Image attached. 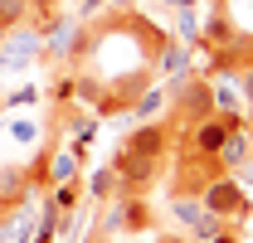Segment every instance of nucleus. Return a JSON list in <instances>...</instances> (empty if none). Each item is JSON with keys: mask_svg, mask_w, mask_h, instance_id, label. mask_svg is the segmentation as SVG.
<instances>
[{"mask_svg": "<svg viewBox=\"0 0 253 243\" xmlns=\"http://www.w3.org/2000/svg\"><path fill=\"white\" fill-rule=\"evenodd\" d=\"M239 92H244V102L253 107V68H244V73H239Z\"/></svg>", "mask_w": 253, "mask_h": 243, "instance_id": "aec40b11", "label": "nucleus"}, {"mask_svg": "<svg viewBox=\"0 0 253 243\" xmlns=\"http://www.w3.org/2000/svg\"><path fill=\"white\" fill-rule=\"evenodd\" d=\"M102 234H126V195L107 209V219H102Z\"/></svg>", "mask_w": 253, "mask_h": 243, "instance_id": "f3484780", "label": "nucleus"}, {"mask_svg": "<svg viewBox=\"0 0 253 243\" xmlns=\"http://www.w3.org/2000/svg\"><path fill=\"white\" fill-rule=\"evenodd\" d=\"M156 156H136V151H117V161H112V175H117V195H136V185H151L156 180Z\"/></svg>", "mask_w": 253, "mask_h": 243, "instance_id": "f03ea898", "label": "nucleus"}, {"mask_svg": "<svg viewBox=\"0 0 253 243\" xmlns=\"http://www.w3.org/2000/svg\"><path fill=\"white\" fill-rule=\"evenodd\" d=\"M10 136L30 146V141H39V126H34V122H10Z\"/></svg>", "mask_w": 253, "mask_h": 243, "instance_id": "6ab92c4d", "label": "nucleus"}, {"mask_svg": "<svg viewBox=\"0 0 253 243\" xmlns=\"http://www.w3.org/2000/svg\"><path fill=\"white\" fill-rule=\"evenodd\" d=\"M34 54H39V34H5V39H0V68L30 63Z\"/></svg>", "mask_w": 253, "mask_h": 243, "instance_id": "0eeeda50", "label": "nucleus"}, {"mask_svg": "<svg viewBox=\"0 0 253 243\" xmlns=\"http://www.w3.org/2000/svg\"><path fill=\"white\" fill-rule=\"evenodd\" d=\"M214 161L229 165V170H239V165L249 161V136H244V126H229V136H224V146L214 151Z\"/></svg>", "mask_w": 253, "mask_h": 243, "instance_id": "6e6552de", "label": "nucleus"}, {"mask_svg": "<svg viewBox=\"0 0 253 243\" xmlns=\"http://www.w3.org/2000/svg\"><path fill=\"white\" fill-rule=\"evenodd\" d=\"M88 44V34L78 30L73 20H49L44 25V34H39V49H49L54 59H68V54H78Z\"/></svg>", "mask_w": 253, "mask_h": 243, "instance_id": "20e7f679", "label": "nucleus"}, {"mask_svg": "<svg viewBox=\"0 0 253 243\" xmlns=\"http://www.w3.org/2000/svg\"><path fill=\"white\" fill-rule=\"evenodd\" d=\"M170 5H175V10H195L200 0H170Z\"/></svg>", "mask_w": 253, "mask_h": 243, "instance_id": "393cba45", "label": "nucleus"}, {"mask_svg": "<svg viewBox=\"0 0 253 243\" xmlns=\"http://www.w3.org/2000/svg\"><path fill=\"white\" fill-rule=\"evenodd\" d=\"M161 107H170V97H166V88H146V92H136V117L156 122V117H161Z\"/></svg>", "mask_w": 253, "mask_h": 243, "instance_id": "9b49d317", "label": "nucleus"}, {"mask_svg": "<svg viewBox=\"0 0 253 243\" xmlns=\"http://www.w3.org/2000/svg\"><path fill=\"white\" fill-rule=\"evenodd\" d=\"M78 161H83V141H78L73 151H59L54 161H49V185H68L73 175H78Z\"/></svg>", "mask_w": 253, "mask_h": 243, "instance_id": "1a4fd4ad", "label": "nucleus"}, {"mask_svg": "<svg viewBox=\"0 0 253 243\" xmlns=\"http://www.w3.org/2000/svg\"><path fill=\"white\" fill-rule=\"evenodd\" d=\"M210 243H239V239H234V234H224V229H219V234H210Z\"/></svg>", "mask_w": 253, "mask_h": 243, "instance_id": "b1692460", "label": "nucleus"}, {"mask_svg": "<svg viewBox=\"0 0 253 243\" xmlns=\"http://www.w3.org/2000/svg\"><path fill=\"white\" fill-rule=\"evenodd\" d=\"M175 34H180L185 44H195V39H200V15H195V10H180V15H175Z\"/></svg>", "mask_w": 253, "mask_h": 243, "instance_id": "dca6fc26", "label": "nucleus"}, {"mask_svg": "<svg viewBox=\"0 0 253 243\" xmlns=\"http://www.w3.org/2000/svg\"><path fill=\"white\" fill-rule=\"evenodd\" d=\"M185 68H190V59H185V49H180V44H161L156 73H175V78H185Z\"/></svg>", "mask_w": 253, "mask_h": 243, "instance_id": "9d476101", "label": "nucleus"}, {"mask_svg": "<svg viewBox=\"0 0 253 243\" xmlns=\"http://www.w3.org/2000/svg\"><path fill=\"white\" fill-rule=\"evenodd\" d=\"M107 5H112V0H78V10H83V15H97V10H107Z\"/></svg>", "mask_w": 253, "mask_h": 243, "instance_id": "412c9836", "label": "nucleus"}, {"mask_svg": "<svg viewBox=\"0 0 253 243\" xmlns=\"http://www.w3.org/2000/svg\"><path fill=\"white\" fill-rule=\"evenodd\" d=\"M15 195L25 200V170H15V165H10V170H0V204H10Z\"/></svg>", "mask_w": 253, "mask_h": 243, "instance_id": "4468645a", "label": "nucleus"}, {"mask_svg": "<svg viewBox=\"0 0 253 243\" xmlns=\"http://www.w3.org/2000/svg\"><path fill=\"white\" fill-rule=\"evenodd\" d=\"M78 200H83V190L68 180V185H54V195H49V209L54 214H73L78 209Z\"/></svg>", "mask_w": 253, "mask_h": 243, "instance_id": "f8f14e48", "label": "nucleus"}, {"mask_svg": "<svg viewBox=\"0 0 253 243\" xmlns=\"http://www.w3.org/2000/svg\"><path fill=\"white\" fill-rule=\"evenodd\" d=\"M166 146H170V126L166 122H146V126H136L131 136H126V151H136V156H166Z\"/></svg>", "mask_w": 253, "mask_h": 243, "instance_id": "423d86ee", "label": "nucleus"}, {"mask_svg": "<svg viewBox=\"0 0 253 243\" xmlns=\"http://www.w3.org/2000/svg\"><path fill=\"white\" fill-rule=\"evenodd\" d=\"M166 97H170V107L175 112H185L190 122L210 117L214 112V92H210V78H175V88H166Z\"/></svg>", "mask_w": 253, "mask_h": 243, "instance_id": "f257e3e1", "label": "nucleus"}, {"mask_svg": "<svg viewBox=\"0 0 253 243\" xmlns=\"http://www.w3.org/2000/svg\"><path fill=\"white\" fill-rule=\"evenodd\" d=\"M175 219H180V224H190V229H195V224L205 219V204H200V200H175Z\"/></svg>", "mask_w": 253, "mask_h": 243, "instance_id": "a211bd4d", "label": "nucleus"}, {"mask_svg": "<svg viewBox=\"0 0 253 243\" xmlns=\"http://www.w3.org/2000/svg\"><path fill=\"white\" fill-rule=\"evenodd\" d=\"M200 204H205V214H214V219H239V214L249 209V195L234 180H210L200 190Z\"/></svg>", "mask_w": 253, "mask_h": 243, "instance_id": "7ed1b4c3", "label": "nucleus"}, {"mask_svg": "<svg viewBox=\"0 0 253 243\" xmlns=\"http://www.w3.org/2000/svg\"><path fill=\"white\" fill-rule=\"evenodd\" d=\"M88 195H93V200H107V195H117V175H112V170H93V180H88Z\"/></svg>", "mask_w": 253, "mask_h": 243, "instance_id": "2eb2a0df", "label": "nucleus"}, {"mask_svg": "<svg viewBox=\"0 0 253 243\" xmlns=\"http://www.w3.org/2000/svg\"><path fill=\"white\" fill-rule=\"evenodd\" d=\"M54 97H59V102H63V97H73V78H63V83H54Z\"/></svg>", "mask_w": 253, "mask_h": 243, "instance_id": "4be33fe9", "label": "nucleus"}, {"mask_svg": "<svg viewBox=\"0 0 253 243\" xmlns=\"http://www.w3.org/2000/svg\"><path fill=\"white\" fill-rule=\"evenodd\" d=\"M224 136H229V122L219 112H210V117H200L190 126V156H200V161H214V151L224 146Z\"/></svg>", "mask_w": 253, "mask_h": 243, "instance_id": "39448f33", "label": "nucleus"}, {"mask_svg": "<svg viewBox=\"0 0 253 243\" xmlns=\"http://www.w3.org/2000/svg\"><path fill=\"white\" fill-rule=\"evenodd\" d=\"M30 20V0H0V30H15Z\"/></svg>", "mask_w": 253, "mask_h": 243, "instance_id": "ddd939ff", "label": "nucleus"}, {"mask_svg": "<svg viewBox=\"0 0 253 243\" xmlns=\"http://www.w3.org/2000/svg\"><path fill=\"white\" fill-rule=\"evenodd\" d=\"M54 5H59V0H30V15H34V10H39V15H49Z\"/></svg>", "mask_w": 253, "mask_h": 243, "instance_id": "5701e85b", "label": "nucleus"}, {"mask_svg": "<svg viewBox=\"0 0 253 243\" xmlns=\"http://www.w3.org/2000/svg\"><path fill=\"white\" fill-rule=\"evenodd\" d=\"M244 59H249V68H253V44H249V54H244Z\"/></svg>", "mask_w": 253, "mask_h": 243, "instance_id": "a878e982", "label": "nucleus"}]
</instances>
